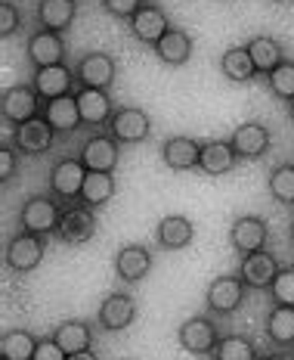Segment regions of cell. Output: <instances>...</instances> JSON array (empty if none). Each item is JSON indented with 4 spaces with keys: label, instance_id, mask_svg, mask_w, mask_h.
Here are the masks:
<instances>
[{
    "label": "cell",
    "instance_id": "1",
    "mask_svg": "<svg viewBox=\"0 0 294 360\" xmlns=\"http://www.w3.org/2000/svg\"><path fill=\"white\" fill-rule=\"evenodd\" d=\"M59 217H62V208H59L56 196H32L25 199L19 212V227L25 233L50 236L53 230H59Z\"/></svg>",
    "mask_w": 294,
    "mask_h": 360
},
{
    "label": "cell",
    "instance_id": "2",
    "mask_svg": "<svg viewBox=\"0 0 294 360\" xmlns=\"http://www.w3.org/2000/svg\"><path fill=\"white\" fill-rule=\"evenodd\" d=\"M245 280L239 274H223L217 280H211V286L205 292V307L211 314H220V317H229L236 314L245 302Z\"/></svg>",
    "mask_w": 294,
    "mask_h": 360
},
{
    "label": "cell",
    "instance_id": "3",
    "mask_svg": "<svg viewBox=\"0 0 294 360\" xmlns=\"http://www.w3.org/2000/svg\"><path fill=\"white\" fill-rule=\"evenodd\" d=\"M44 112V100L37 96L34 84H16L10 87L4 94V100H0V115H4L6 124H25L37 118Z\"/></svg>",
    "mask_w": 294,
    "mask_h": 360
},
{
    "label": "cell",
    "instance_id": "4",
    "mask_svg": "<svg viewBox=\"0 0 294 360\" xmlns=\"http://www.w3.org/2000/svg\"><path fill=\"white\" fill-rule=\"evenodd\" d=\"M44 255H47V236L41 233H16L6 243V267L16 270V274H28V270H34L37 264L44 261Z\"/></svg>",
    "mask_w": 294,
    "mask_h": 360
},
{
    "label": "cell",
    "instance_id": "5",
    "mask_svg": "<svg viewBox=\"0 0 294 360\" xmlns=\"http://www.w3.org/2000/svg\"><path fill=\"white\" fill-rule=\"evenodd\" d=\"M87 180V165L81 159H62L50 171V190L59 202H81V190Z\"/></svg>",
    "mask_w": 294,
    "mask_h": 360
},
{
    "label": "cell",
    "instance_id": "6",
    "mask_svg": "<svg viewBox=\"0 0 294 360\" xmlns=\"http://www.w3.org/2000/svg\"><path fill=\"white\" fill-rule=\"evenodd\" d=\"M96 227H100V224H96V212L81 202V205L62 208L56 233L62 236V243H69V245H84L96 236Z\"/></svg>",
    "mask_w": 294,
    "mask_h": 360
},
{
    "label": "cell",
    "instance_id": "7",
    "mask_svg": "<svg viewBox=\"0 0 294 360\" xmlns=\"http://www.w3.org/2000/svg\"><path fill=\"white\" fill-rule=\"evenodd\" d=\"M177 342L189 354H211L220 342V329L211 317H189L177 329Z\"/></svg>",
    "mask_w": 294,
    "mask_h": 360
},
{
    "label": "cell",
    "instance_id": "8",
    "mask_svg": "<svg viewBox=\"0 0 294 360\" xmlns=\"http://www.w3.org/2000/svg\"><path fill=\"white\" fill-rule=\"evenodd\" d=\"M267 239H269V224L258 214L236 217L229 227V245L239 255H251V252L267 249Z\"/></svg>",
    "mask_w": 294,
    "mask_h": 360
},
{
    "label": "cell",
    "instance_id": "9",
    "mask_svg": "<svg viewBox=\"0 0 294 360\" xmlns=\"http://www.w3.org/2000/svg\"><path fill=\"white\" fill-rule=\"evenodd\" d=\"M149 131H152V118L137 106L115 109V115H112V122H109V134L118 143H140V140L149 137Z\"/></svg>",
    "mask_w": 294,
    "mask_h": 360
},
{
    "label": "cell",
    "instance_id": "10",
    "mask_svg": "<svg viewBox=\"0 0 294 360\" xmlns=\"http://www.w3.org/2000/svg\"><path fill=\"white\" fill-rule=\"evenodd\" d=\"M78 84L81 87H96V90H109L115 84V75H118V65L115 59L109 53H102V50H93V53H87L84 59L78 63Z\"/></svg>",
    "mask_w": 294,
    "mask_h": 360
},
{
    "label": "cell",
    "instance_id": "11",
    "mask_svg": "<svg viewBox=\"0 0 294 360\" xmlns=\"http://www.w3.org/2000/svg\"><path fill=\"white\" fill-rule=\"evenodd\" d=\"M96 320H100V326L109 329V333H121V329H127L137 320V302H133V295H127V292H109V295L102 298Z\"/></svg>",
    "mask_w": 294,
    "mask_h": 360
},
{
    "label": "cell",
    "instance_id": "12",
    "mask_svg": "<svg viewBox=\"0 0 294 360\" xmlns=\"http://www.w3.org/2000/svg\"><path fill=\"white\" fill-rule=\"evenodd\" d=\"M279 261L276 255H269L267 249L260 252H251L242 258V264H239V276L245 280L248 289H269L273 286V280L279 276Z\"/></svg>",
    "mask_w": 294,
    "mask_h": 360
},
{
    "label": "cell",
    "instance_id": "13",
    "mask_svg": "<svg viewBox=\"0 0 294 360\" xmlns=\"http://www.w3.org/2000/svg\"><path fill=\"white\" fill-rule=\"evenodd\" d=\"M229 143H232V149H236L239 159L254 162V159H260V155H267L269 127L260 124V122H245V124H239L236 131L229 134Z\"/></svg>",
    "mask_w": 294,
    "mask_h": 360
},
{
    "label": "cell",
    "instance_id": "14",
    "mask_svg": "<svg viewBox=\"0 0 294 360\" xmlns=\"http://www.w3.org/2000/svg\"><path fill=\"white\" fill-rule=\"evenodd\" d=\"M28 59H32L34 69H50V65L65 63V41L59 32H34L28 37Z\"/></svg>",
    "mask_w": 294,
    "mask_h": 360
},
{
    "label": "cell",
    "instance_id": "15",
    "mask_svg": "<svg viewBox=\"0 0 294 360\" xmlns=\"http://www.w3.org/2000/svg\"><path fill=\"white\" fill-rule=\"evenodd\" d=\"M74 84H78V75L65 63L50 65V69H34V90L44 103L56 100V96H69Z\"/></svg>",
    "mask_w": 294,
    "mask_h": 360
},
{
    "label": "cell",
    "instance_id": "16",
    "mask_svg": "<svg viewBox=\"0 0 294 360\" xmlns=\"http://www.w3.org/2000/svg\"><path fill=\"white\" fill-rule=\"evenodd\" d=\"M53 140H56V131L50 127L47 118L37 115V118H32V122H25V124L16 127V137H13V143H16L19 153L44 155L53 146Z\"/></svg>",
    "mask_w": 294,
    "mask_h": 360
},
{
    "label": "cell",
    "instance_id": "17",
    "mask_svg": "<svg viewBox=\"0 0 294 360\" xmlns=\"http://www.w3.org/2000/svg\"><path fill=\"white\" fill-rule=\"evenodd\" d=\"M118 140L112 137V134H96V137H90L84 146H81V155L78 159L87 165V171H115L118 165Z\"/></svg>",
    "mask_w": 294,
    "mask_h": 360
},
{
    "label": "cell",
    "instance_id": "18",
    "mask_svg": "<svg viewBox=\"0 0 294 360\" xmlns=\"http://www.w3.org/2000/svg\"><path fill=\"white\" fill-rule=\"evenodd\" d=\"M149 270H152V252H149L146 245L131 243V245H124V249H118V255H115V274L121 276L124 283L146 280Z\"/></svg>",
    "mask_w": 294,
    "mask_h": 360
},
{
    "label": "cell",
    "instance_id": "19",
    "mask_svg": "<svg viewBox=\"0 0 294 360\" xmlns=\"http://www.w3.org/2000/svg\"><path fill=\"white\" fill-rule=\"evenodd\" d=\"M74 100H78V109H81V118H84V124H109L112 115H115V106H112V96L109 90H96V87H81L78 94H74Z\"/></svg>",
    "mask_w": 294,
    "mask_h": 360
},
{
    "label": "cell",
    "instance_id": "20",
    "mask_svg": "<svg viewBox=\"0 0 294 360\" xmlns=\"http://www.w3.org/2000/svg\"><path fill=\"white\" fill-rule=\"evenodd\" d=\"M41 115L47 118L50 127H53L56 134H72V131H78V124H84L74 94L56 96V100H47V103H44V112H41Z\"/></svg>",
    "mask_w": 294,
    "mask_h": 360
},
{
    "label": "cell",
    "instance_id": "21",
    "mask_svg": "<svg viewBox=\"0 0 294 360\" xmlns=\"http://www.w3.org/2000/svg\"><path fill=\"white\" fill-rule=\"evenodd\" d=\"M155 239H158L161 249L180 252L195 239V227H192V221L186 214H168V217H161V224H158Z\"/></svg>",
    "mask_w": 294,
    "mask_h": 360
},
{
    "label": "cell",
    "instance_id": "22",
    "mask_svg": "<svg viewBox=\"0 0 294 360\" xmlns=\"http://www.w3.org/2000/svg\"><path fill=\"white\" fill-rule=\"evenodd\" d=\"M161 159L173 171L199 168L201 143L199 140H192V137H171V140H164V146H161Z\"/></svg>",
    "mask_w": 294,
    "mask_h": 360
},
{
    "label": "cell",
    "instance_id": "23",
    "mask_svg": "<svg viewBox=\"0 0 294 360\" xmlns=\"http://www.w3.org/2000/svg\"><path fill=\"white\" fill-rule=\"evenodd\" d=\"M236 149H232L229 140H208L201 143V159H199V168L211 177H220V174H229L236 168Z\"/></svg>",
    "mask_w": 294,
    "mask_h": 360
},
{
    "label": "cell",
    "instance_id": "24",
    "mask_svg": "<svg viewBox=\"0 0 294 360\" xmlns=\"http://www.w3.org/2000/svg\"><path fill=\"white\" fill-rule=\"evenodd\" d=\"M131 32H133V37L137 41H142V44H155L161 41L164 34L171 32V22H168V16H164L158 6H142V10L137 13V16L131 19Z\"/></svg>",
    "mask_w": 294,
    "mask_h": 360
},
{
    "label": "cell",
    "instance_id": "25",
    "mask_svg": "<svg viewBox=\"0 0 294 360\" xmlns=\"http://www.w3.org/2000/svg\"><path fill=\"white\" fill-rule=\"evenodd\" d=\"M192 50H195V44H192L189 32H183V28H171V32L155 44V56L161 59L164 65H183V63H189Z\"/></svg>",
    "mask_w": 294,
    "mask_h": 360
},
{
    "label": "cell",
    "instance_id": "26",
    "mask_svg": "<svg viewBox=\"0 0 294 360\" xmlns=\"http://www.w3.org/2000/svg\"><path fill=\"white\" fill-rule=\"evenodd\" d=\"M53 339L65 354H78V351L93 348V329L84 320H65V323L53 329Z\"/></svg>",
    "mask_w": 294,
    "mask_h": 360
},
{
    "label": "cell",
    "instance_id": "27",
    "mask_svg": "<svg viewBox=\"0 0 294 360\" xmlns=\"http://www.w3.org/2000/svg\"><path fill=\"white\" fill-rule=\"evenodd\" d=\"M74 13H78L74 0H41V4H37V22H41V28H47V32L62 34L74 22Z\"/></svg>",
    "mask_w": 294,
    "mask_h": 360
},
{
    "label": "cell",
    "instance_id": "28",
    "mask_svg": "<svg viewBox=\"0 0 294 360\" xmlns=\"http://www.w3.org/2000/svg\"><path fill=\"white\" fill-rule=\"evenodd\" d=\"M267 339L276 348H294V307L273 304L267 314Z\"/></svg>",
    "mask_w": 294,
    "mask_h": 360
},
{
    "label": "cell",
    "instance_id": "29",
    "mask_svg": "<svg viewBox=\"0 0 294 360\" xmlns=\"http://www.w3.org/2000/svg\"><path fill=\"white\" fill-rule=\"evenodd\" d=\"M245 47H248V53H251L254 65H258V75H269L273 69H279V65L285 63V59H282L285 56L282 53V44H279L276 37H269V34L251 37Z\"/></svg>",
    "mask_w": 294,
    "mask_h": 360
},
{
    "label": "cell",
    "instance_id": "30",
    "mask_svg": "<svg viewBox=\"0 0 294 360\" xmlns=\"http://www.w3.org/2000/svg\"><path fill=\"white\" fill-rule=\"evenodd\" d=\"M37 345H41V339H37L34 333H28V329H6L4 339H0V357L4 360H32Z\"/></svg>",
    "mask_w": 294,
    "mask_h": 360
},
{
    "label": "cell",
    "instance_id": "31",
    "mask_svg": "<svg viewBox=\"0 0 294 360\" xmlns=\"http://www.w3.org/2000/svg\"><path fill=\"white\" fill-rule=\"evenodd\" d=\"M112 196H115V174H109V171H87L84 190H81V202L90 208H100Z\"/></svg>",
    "mask_w": 294,
    "mask_h": 360
},
{
    "label": "cell",
    "instance_id": "32",
    "mask_svg": "<svg viewBox=\"0 0 294 360\" xmlns=\"http://www.w3.org/2000/svg\"><path fill=\"white\" fill-rule=\"evenodd\" d=\"M220 69L229 81H239V84H248V81L258 75V65H254L248 47H229L226 53L220 56Z\"/></svg>",
    "mask_w": 294,
    "mask_h": 360
},
{
    "label": "cell",
    "instance_id": "33",
    "mask_svg": "<svg viewBox=\"0 0 294 360\" xmlns=\"http://www.w3.org/2000/svg\"><path fill=\"white\" fill-rule=\"evenodd\" d=\"M269 196L276 202H282V205H294V165L285 162V165H276L273 171H269Z\"/></svg>",
    "mask_w": 294,
    "mask_h": 360
},
{
    "label": "cell",
    "instance_id": "34",
    "mask_svg": "<svg viewBox=\"0 0 294 360\" xmlns=\"http://www.w3.org/2000/svg\"><path fill=\"white\" fill-rule=\"evenodd\" d=\"M214 360H258V348L248 335H223L214 348Z\"/></svg>",
    "mask_w": 294,
    "mask_h": 360
},
{
    "label": "cell",
    "instance_id": "35",
    "mask_svg": "<svg viewBox=\"0 0 294 360\" xmlns=\"http://www.w3.org/2000/svg\"><path fill=\"white\" fill-rule=\"evenodd\" d=\"M267 84H269V90H273L279 100L291 103L294 100V63L285 59L279 69H273V72L267 75Z\"/></svg>",
    "mask_w": 294,
    "mask_h": 360
},
{
    "label": "cell",
    "instance_id": "36",
    "mask_svg": "<svg viewBox=\"0 0 294 360\" xmlns=\"http://www.w3.org/2000/svg\"><path fill=\"white\" fill-rule=\"evenodd\" d=\"M269 295H273V304H291L294 307V267H282L279 276L269 286Z\"/></svg>",
    "mask_w": 294,
    "mask_h": 360
},
{
    "label": "cell",
    "instance_id": "37",
    "mask_svg": "<svg viewBox=\"0 0 294 360\" xmlns=\"http://www.w3.org/2000/svg\"><path fill=\"white\" fill-rule=\"evenodd\" d=\"M19 22H22L19 6L10 4V0H4V4H0V37H13V34H16L19 32Z\"/></svg>",
    "mask_w": 294,
    "mask_h": 360
},
{
    "label": "cell",
    "instance_id": "38",
    "mask_svg": "<svg viewBox=\"0 0 294 360\" xmlns=\"http://www.w3.org/2000/svg\"><path fill=\"white\" fill-rule=\"evenodd\" d=\"M102 6H105V13H112V16L131 22L146 4H142V0H102Z\"/></svg>",
    "mask_w": 294,
    "mask_h": 360
},
{
    "label": "cell",
    "instance_id": "39",
    "mask_svg": "<svg viewBox=\"0 0 294 360\" xmlns=\"http://www.w3.org/2000/svg\"><path fill=\"white\" fill-rule=\"evenodd\" d=\"M19 149H13L10 143H4L0 149V184H10L13 177L19 174Z\"/></svg>",
    "mask_w": 294,
    "mask_h": 360
},
{
    "label": "cell",
    "instance_id": "40",
    "mask_svg": "<svg viewBox=\"0 0 294 360\" xmlns=\"http://www.w3.org/2000/svg\"><path fill=\"white\" fill-rule=\"evenodd\" d=\"M65 357H69V354H65V351L56 345V339L50 335V339H41V345H37V351H34L32 360H65Z\"/></svg>",
    "mask_w": 294,
    "mask_h": 360
},
{
    "label": "cell",
    "instance_id": "41",
    "mask_svg": "<svg viewBox=\"0 0 294 360\" xmlns=\"http://www.w3.org/2000/svg\"><path fill=\"white\" fill-rule=\"evenodd\" d=\"M65 360H100V357H96V354H93V351H90V348H87V351H78V354H69V357H65Z\"/></svg>",
    "mask_w": 294,
    "mask_h": 360
},
{
    "label": "cell",
    "instance_id": "42",
    "mask_svg": "<svg viewBox=\"0 0 294 360\" xmlns=\"http://www.w3.org/2000/svg\"><path fill=\"white\" fill-rule=\"evenodd\" d=\"M258 360H288L285 354H258Z\"/></svg>",
    "mask_w": 294,
    "mask_h": 360
},
{
    "label": "cell",
    "instance_id": "43",
    "mask_svg": "<svg viewBox=\"0 0 294 360\" xmlns=\"http://www.w3.org/2000/svg\"><path fill=\"white\" fill-rule=\"evenodd\" d=\"M288 115H291V122H294V100L288 103Z\"/></svg>",
    "mask_w": 294,
    "mask_h": 360
},
{
    "label": "cell",
    "instance_id": "44",
    "mask_svg": "<svg viewBox=\"0 0 294 360\" xmlns=\"http://www.w3.org/2000/svg\"><path fill=\"white\" fill-rule=\"evenodd\" d=\"M288 236H291V245H294V221H291V230H288Z\"/></svg>",
    "mask_w": 294,
    "mask_h": 360
},
{
    "label": "cell",
    "instance_id": "45",
    "mask_svg": "<svg viewBox=\"0 0 294 360\" xmlns=\"http://www.w3.org/2000/svg\"><path fill=\"white\" fill-rule=\"evenodd\" d=\"M0 360H4V357H0Z\"/></svg>",
    "mask_w": 294,
    "mask_h": 360
}]
</instances>
